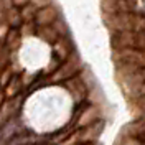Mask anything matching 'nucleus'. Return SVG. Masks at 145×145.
<instances>
[{
	"label": "nucleus",
	"instance_id": "1",
	"mask_svg": "<svg viewBox=\"0 0 145 145\" xmlns=\"http://www.w3.org/2000/svg\"><path fill=\"white\" fill-rule=\"evenodd\" d=\"M145 22V15L140 13H117V15H106V23L112 30V33H124V31H142Z\"/></svg>",
	"mask_w": 145,
	"mask_h": 145
},
{
	"label": "nucleus",
	"instance_id": "2",
	"mask_svg": "<svg viewBox=\"0 0 145 145\" xmlns=\"http://www.w3.org/2000/svg\"><path fill=\"white\" fill-rule=\"evenodd\" d=\"M138 0H102V8L106 15L117 13H138Z\"/></svg>",
	"mask_w": 145,
	"mask_h": 145
},
{
	"label": "nucleus",
	"instance_id": "3",
	"mask_svg": "<svg viewBox=\"0 0 145 145\" xmlns=\"http://www.w3.org/2000/svg\"><path fill=\"white\" fill-rule=\"evenodd\" d=\"M58 18V12L54 7L51 5H48L45 8H40L38 10V13H36V23L40 25V27H45V25H53V22Z\"/></svg>",
	"mask_w": 145,
	"mask_h": 145
},
{
	"label": "nucleus",
	"instance_id": "4",
	"mask_svg": "<svg viewBox=\"0 0 145 145\" xmlns=\"http://www.w3.org/2000/svg\"><path fill=\"white\" fill-rule=\"evenodd\" d=\"M40 33H41L43 38L48 40V41H53V40L58 38V31L53 28V25H45V27H41L40 28Z\"/></svg>",
	"mask_w": 145,
	"mask_h": 145
},
{
	"label": "nucleus",
	"instance_id": "5",
	"mask_svg": "<svg viewBox=\"0 0 145 145\" xmlns=\"http://www.w3.org/2000/svg\"><path fill=\"white\" fill-rule=\"evenodd\" d=\"M31 2V5L36 7V8H45L50 5V0H30Z\"/></svg>",
	"mask_w": 145,
	"mask_h": 145
},
{
	"label": "nucleus",
	"instance_id": "6",
	"mask_svg": "<svg viewBox=\"0 0 145 145\" xmlns=\"http://www.w3.org/2000/svg\"><path fill=\"white\" fill-rule=\"evenodd\" d=\"M137 107H138L137 120H144V122H145V106H137Z\"/></svg>",
	"mask_w": 145,
	"mask_h": 145
},
{
	"label": "nucleus",
	"instance_id": "7",
	"mask_svg": "<svg viewBox=\"0 0 145 145\" xmlns=\"http://www.w3.org/2000/svg\"><path fill=\"white\" fill-rule=\"evenodd\" d=\"M28 2H30V0H13L15 5H27Z\"/></svg>",
	"mask_w": 145,
	"mask_h": 145
}]
</instances>
